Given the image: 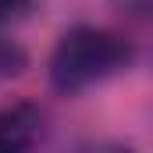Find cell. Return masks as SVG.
Segmentation results:
<instances>
[{"label": "cell", "mask_w": 153, "mask_h": 153, "mask_svg": "<svg viewBox=\"0 0 153 153\" xmlns=\"http://www.w3.org/2000/svg\"><path fill=\"white\" fill-rule=\"evenodd\" d=\"M25 68H29V53H25V46H22L18 39H11L7 32H4V25H0V82L18 78Z\"/></svg>", "instance_id": "3"}, {"label": "cell", "mask_w": 153, "mask_h": 153, "mask_svg": "<svg viewBox=\"0 0 153 153\" xmlns=\"http://www.w3.org/2000/svg\"><path fill=\"white\" fill-rule=\"evenodd\" d=\"M32 0H0V25H11V22H22L29 14Z\"/></svg>", "instance_id": "4"}, {"label": "cell", "mask_w": 153, "mask_h": 153, "mask_svg": "<svg viewBox=\"0 0 153 153\" xmlns=\"http://www.w3.org/2000/svg\"><path fill=\"white\" fill-rule=\"evenodd\" d=\"M132 61H135V46L121 32L103 25H75L61 32V39L53 43L46 61V78L53 93L78 96L121 75Z\"/></svg>", "instance_id": "1"}, {"label": "cell", "mask_w": 153, "mask_h": 153, "mask_svg": "<svg viewBox=\"0 0 153 153\" xmlns=\"http://www.w3.org/2000/svg\"><path fill=\"white\" fill-rule=\"evenodd\" d=\"M46 111L32 100H14L0 107V153H22L43 143Z\"/></svg>", "instance_id": "2"}]
</instances>
